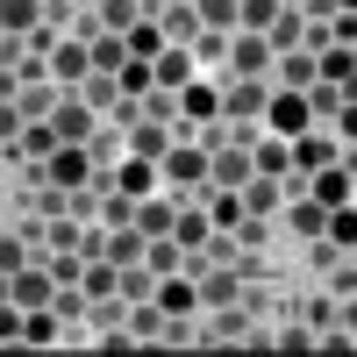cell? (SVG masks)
<instances>
[{"label":"cell","instance_id":"cell-9","mask_svg":"<svg viewBox=\"0 0 357 357\" xmlns=\"http://www.w3.org/2000/svg\"><path fill=\"white\" fill-rule=\"evenodd\" d=\"M215 93L229 100V114H257L264 107V79H215Z\"/></svg>","mask_w":357,"mask_h":357},{"label":"cell","instance_id":"cell-5","mask_svg":"<svg viewBox=\"0 0 357 357\" xmlns=\"http://www.w3.org/2000/svg\"><path fill=\"white\" fill-rule=\"evenodd\" d=\"M50 272H43V264H15V272H8V301L29 314V307H50Z\"/></svg>","mask_w":357,"mask_h":357},{"label":"cell","instance_id":"cell-15","mask_svg":"<svg viewBox=\"0 0 357 357\" xmlns=\"http://www.w3.org/2000/svg\"><path fill=\"white\" fill-rule=\"evenodd\" d=\"M143 264H151V272H178V243H172V236H151Z\"/></svg>","mask_w":357,"mask_h":357},{"label":"cell","instance_id":"cell-2","mask_svg":"<svg viewBox=\"0 0 357 357\" xmlns=\"http://www.w3.org/2000/svg\"><path fill=\"white\" fill-rule=\"evenodd\" d=\"M43 178L50 186H86V178H93V151H86V143H57L43 158Z\"/></svg>","mask_w":357,"mask_h":357},{"label":"cell","instance_id":"cell-22","mask_svg":"<svg viewBox=\"0 0 357 357\" xmlns=\"http://www.w3.org/2000/svg\"><path fill=\"white\" fill-rule=\"evenodd\" d=\"M158 8H165V0H158Z\"/></svg>","mask_w":357,"mask_h":357},{"label":"cell","instance_id":"cell-10","mask_svg":"<svg viewBox=\"0 0 357 357\" xmlns=\"http://www.w3.org/2000/svg\"><path fill=\"white\" fill-rule=\"evenodd\" d=\"M314 200L321 207H343L350 200V165H314Z\"/></svg>","mask_w":357,"mask_h":357},{"label":"cell","instance_id":"cell-17","mask_svg":"<svg viewBox=\"0 0 357 357\" xmlns=\"http://www.w3.org/2000/svg\"><path fill=\"white\" fill-rule=\"evenodd\" d=\"M43 272H50V286H72V279H79V257H72V250H57Z\"/></svg>","mask_w":357,"mask_h":357},{"label":"cell","instance_id":"cell-7","mask_svg":"<svg viewBox=\"0 0 357 357\" xmlns=\"http://www.w3.org/2000/svg\"><path fill=\"white\" fill-rule=\"evenodd\" d=\"M165 178H172V186H200V178H207V151L172 143V151H165Z\"/></svg>","mask_w":357,"mask_h":357},{"label":"cell","instance_id":"cell-12","mask_svg":"<svg viewBox=\"0 0 357 357\" xmlns=\"http://www.w3.org/2000/svg\"><path fill=\"white\" fill-rule=\"evenodd\" d=\"M172 207H178V200H151V193H143V207L129 215V229H136V236H165V229H172Z\"/></svg>","mask_w":357,"mask_h":357},{"label":"cell","instance_id":"cell-14","mask_svg":"<svg viewBox=\"0 0 357 357\" xmlns=\"http://www.w3.org/2000/svg\"><path fill=\"white\" fill-rule=\"evenodd\" d=\"M151 301H158V314H193V286H186V279H165Z\"/></svg>","mask_w":357,"mask_h":357},{"label":"cell","instance_id":"cell-20","mask_svg":"<svg viewBox=\"0 0 357 357\" xmlns=\"http://www.w3.org/2000/svg\"><path fill=\"white\" fill-rule=\"evenodd\" d=\"M22 264V236H0V272H15Z\"/></svg>","mask_w":357,"mask_h":357},{"label":"cell","instance_id":"cell-1","mask_svg":"<svg viewBox=\"0 0 357 357\" xmlns=\"http://www.w3.org/2000/svg\"><path fill=\"white\" fill-rule=\"evenodd\" d=\"M222 65H229V79H264V65H272V43H264L257 29H243V36L222 43Z\"/></svg>","mask_w":357,"mask_h":357},{"label":"cell","instance_id":"cell-4","mask_svg":"<svg viewBox=\"0 0 357 357\" xmlns=\"http://www.w3.org/2000/svg\"><path fill=\"white\" fill-rule=\"evenodd\" d=\"M264 122H272V136H286V143H293V136L314 122V114H307V100L286 86V93H264Z\"/></svg>","mask_w":357,"mask_h":357},{"label":"cell","instance_id":"cell-11","mask_svg":"<svg viewBox=\"0 0 357 357\" xmlns=\"http://www.w3.org/2000/svg\"><path fill=\"white\" fill-rule=\"evenodd\" d=\"M286 229H293V236H307V243H314V236L329 229V207H321V200H293V207H286Z\"/></svg>","mask_w":357,"mask_h":357},{"label":"cell","instance_id":"cell-16","mask_svg":"<svg viewBox=\"0 0 357 357\" xmlns=\"http://www.w3.org/2000/svg\"><path fill=\"white\" fill-rule=\"evenodd\" d=\"M0 29H36V0H0Z\"/></svg>","mask_w":357,"mask_h":357},{"label":"cell","instance_id":"cell-13","mask_svg":"<svg viewBox=\"0 0 357 357\" xmlns=\"http://www.w3.org/2000/svg\"><path fill=\"white\" fill-rule=\"evenodd\" d=\"M100 29H114V36H122L129 22H143V0H100V15H93Z\"/></svg>","mask_w":357,"mask_h":357},{"label":"cell","instance_id":"cell-8","mask_svg":"<svg viewBox=\"0 0 357 357\" xmlns=\"http://www.w3.org/2000/svg\"><path fill=\"white\" fill-rule=\"evenodd\" d=\"M43 72H50V79H86V72H93V65H86V43L57 36V43L43 50Z\"/></svg>","mask_w":357,"mask_h":357},{"label":"cell","instance_id":"cell-18","mask_svg":"<svg viewBox=\"0 0 357 357\" xmlns=\"http://www.w3.org/2000/svg\"><path fill=\"white\" fill-rule=\"evenodd\" d=\"M279 79L301 93V86H314V65H307V57H286V72H279Z\"/></svg>","mask_w":357,"mask_h":357},{"label":"cell","instance_id":"cell-21","mask_svg":"<svg viewBox=\"0 0 357 357\" xmlns=\"http://www.w3.org/2000/svg\"><path fill=\"white\" fill-rule=\"evenodd\" d=\"M0 301H8V272H0Z\"/></svg>","mask_w":357,"mask_h":357},{"label":"cell","instance_id":"cell-3","mask_svg":"<svg viewBox=\"0 0 357 357\" xmlns=\"http://www.w3.org/2000/svg\"><path fill=\"white\" fill-rule=\"evenodd\" d=\"M236 301H243V272H236V264H215V272H200L193 307H236Z\"/></svg>","mask_w":357,"mask_h":357},{"label":"cell","instance_id":"cell-19","mask_svg":"<svg viewBox=\"0 0 357 357\" xmlns=\"http://www.w3.org/2000/svg\"><path fill=\"white\" fill-rule=\"evenodd\" d=\"M15 136H22V107L0 100V143H15Z\"/></svg>","mask_w":357,"mask_h":357},{"label":"cell","instance_id":"cell-6","mask_svg":"<svg viewBox=\"0 0 357 357\" xmlns=\"http://www.w3.org/2000/svg\"><path fill=\"white\" fill-rule=\"evenodd\" d=\"M172 100H178L172 114H186V122H215V114H222V93H215V79H186Z\"/></svg>","mask_w":357,"mask_h":357}]
</instances>
